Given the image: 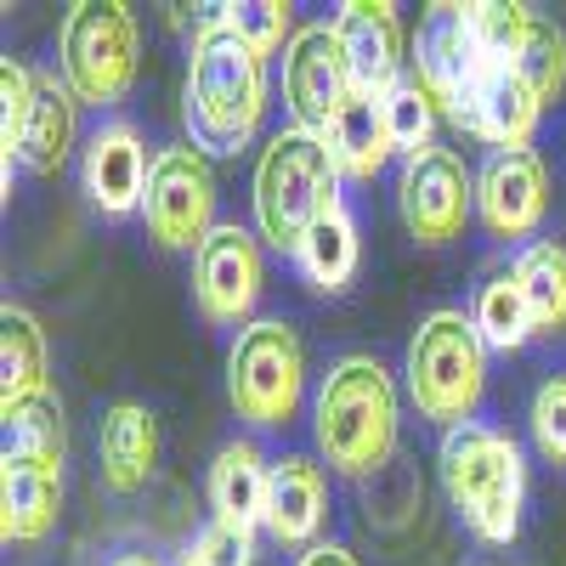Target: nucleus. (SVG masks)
<instances>
[{"label": "nucleus", "mask_w": 566, "mask_h": 566, "mask_svg": "<svg viewBox=\"0 0 566 566\" xmlns=\"http://www.w3.org/2000/svg\"><path fill=\"white\" fill-rule=\"evenodd\" d=\"M187 136L199 154H239L261 130L266 114V57L250 40H239L216 7L187 45Z\"/></svg>", "instance_id": "f257e3e1"}, {"label": "nucleus", "mask_w": 566, "mask_h": 566, "mask_svg": "<svg viewBox=\"0 0 566 566\" xmlns=\"http://www.w3.org/2000/svg\"><path fill=\"white\" fill-rule=\"evenodd\" d=\"M397 424H402V402L386 363L340 357L323 374V386L312 397V431H317L323 459L340 476H374L397 453Z\"/></svg>", "instance_id": "f03ea898"}, {"label": "nucleus", "mask_w": 566, "mask_h": 566, "mask_svg": "<svg viewBox=\"0 0 566 566\" xmlns=\"http://www.w3.org/2000/svg\"><path fill=\"white\" fill-rule=\"evenodd\" d=\"M442 488L459 510V522L482 544H515L527 499V464L510 431L488 419H470L442 431Z\"/></svg>", "instance_id": "7ed1b4c3"}, {"label": "nucleus", "mask_w": 566, "mask_h": 566, "mask_svg": "<svg viewBox=\"0 0 566 566\" xmlns=\"http://www.w3.org/2000/svg\"><path fill=\"white\" fill-rule=\"evenodd\" d=\"M340 205V165L317 130H277L255 165V227L277 250H301L306 232Z\"/></svg>", "instance_id": "20e7f679"}, {"label": "nucleus", "mask_w": 566, "mask_h": 566, "mask_svg": "<svg viewBox=\"0 0 566 566\" xmlns=\"http://www.w3.org/2000/svg\"><path fill=\"white\" fill-rule=\"evenodd\" d=\"M482 391H488V340L476 317L453 306L431 312L408 340V397L419 419L442 424V431L470 424L482 408Z\"/></svg>", "instance_id": "39448f33"}, {"label": "nucleus", "mask_w": 566, "mask_h": 566, "mask_svg": "<svg viewBox=\"0 0 566 566\" xmlns=\"http://www.w3.org/2000/svg\"><path fill=\"white\" fill-rule=\"evenodd\" d=\"M227 397L244 424L283 431L306 397V346L283 317H255L239 328L227 357Z\"/></svg>", "instance_id": "423d86ee"}, {"label": "nucleus", "mask_w": 566, "mask_h": 566, "mask_svg": "<svg viewBox=\"0 0 566 566\" xmlns=\"http://www.w3.org/2000/svg\"><path fill=\"white\" fill-rule=\"evenodd\" d=\"M63 80L80 103L114 108L136 80V18L119 0H80L63 18Z\"/></svg>", "instance_id": "0eeeda50"}, {"label": "nucleus", "mask_w": 566, "mask_h": 566, "mask_svg": "<svg viewBox=\"0 0 566 566\" xmlns=\"http://www.w3.org/2000/svg\"><path fill=\"white\" fill-rule=\"evenodd\" d=\"M413 80L431 91L437 114H448L464 136H476V103L482 85L493 80L499 63H488V52L476 45V29H470V7H431L419 29V52H413Z\"/></svg>", "instance_id": "6e6552de"}, {"label": "nucleus", "mask_w": 566, "mask_h": 566, "mask_svg": "<svg viewBox=\"0 0 566 566\" xmlns=\"http://www.w3.org/2000/svg\"><path fill=\"white\" fill-rule=\"evenodd\" d=\"M142 221H148V232L165 250H205V239L216 232V176L193 142L187 148H165L154 159Z\"/></svg>", "instance_id": "1a4fd4ad"}, {"label": "nucleus", "mask_w": 566, "mask_h": 566, "mask_svg": "<svg viewBox=\"0 0 566 566\" xmlns=\"http://www.w3.org/2000/svg\"><path fill=\"white\" fill-rule=\"evenodd\" d=\"M352 97H357V80H352V63H346V45H340L335 23L295 29V40L283 45V103H290L295 125L323 136Z\"/></svg>", "instance_id": "9d476101"}, {"label": "nucleus", "mask_w": 566, "mask_h": 566, "mask_svg": "<svg viewBox=\"0 0 566 566\" xmlns=\"http://www.w3.org/2000/svg\"><path fill=\"white\" fill-rule=\"evenodd\" d=\"M402 221L419 244H453L464 221H470V205H476V181L459 165L453 148H431L402 165Z\"/></svg>", "instance_id": "9b49d317"}, {"label": "nucleus", "mask_w": 566, "mask_h": 566, "mask_svg": "<svg viewBox=\"0 0 566 566\" xmlns=\"http://www.w3.org/2000/svg\"><path fill=\"white\" fill-rule=\"evenodd\" d=\"M476 210L493 239H533L549 216V176L533 148H504L476 176Z\"/></svg>", "instance_id": "f8f14e48"}, {"label": "nucleus", "mask_w": 566, "mask_h": 566, "mask_svg": "<svg viewBox=\"0 0 566 566\" xmlns=\"http://www.w3.org/2000/svg\"><path fill=\"white\" fill-rule=\"evenodd\" d=\"M193 290H199V312L210 323H244L250 306L261 301V244L255 232H244L239 221L216 227L199 261H193Z\"/></svg>", "instance_id": "ddd939ff"}, {"label": "nucleus", "mask_w": 566, "mask_h": 566, "mask_svg": "<svg viewBox=\"0 0 566 566\" xmlns=\"http://www.w3.org/2000/svg\"><path fill=\"white\" fill-rule=\"evenodd\" d=\"M335 34L346 45V63L363 97H391L402 85V23L391 0H346Z\"/></svg>", "instance_id": "4468645a"}, {"label": "nucleus", "mask_w": 566, "mask_h": 566, "mask_svg": "<svg viewBox=\"0 0 566 566\" xmlns=\"http://www.w3.org/2000/svg\"><path fill=\"white\" fill-rule=\"evenodd\" d=\"M148 176H154V165H148V148H142L136 125L108 119V125L91 130V142H85V193H91V205H97L103 216L142 210V199H148Z\"/></svg>", "instance_id": "2eb2a0df"}, {"label": "nucleus", "mask_w": 566, "mask_h": 566, "mask_svg": "<svg viewBox=\"0 0 566 566\" xmlns=\"http://www.w3.org/2000/svg\"><path fill=\"white\" fill-rule=\"evenodd\" d=\"M328 522V482L323 470L301 453H283L272 459V476H266V515L261 527L277 544H312Z\"/></svg>", "instance_id": "dca6fc26"}, {"label": "nucleus", "mask_w": 566, "mask_h": 566, "mask_svg": "<svg viewBox=\"0 0 566 566\" xmlns=\"http://www.w3.org/2000/svg\"><path fill=\"white\" fill-rule=\"evenodd\" d=\"M63 510V476L29 459L0 464V538L7 544H40L57 527Z\"/></svg>", "instance_id": "f3484780"}, {"label": "nucleus", "mask_w": 566, "mask_h": 566, "mask_svg": "<svg viewBox=\"0 0 566 566\" xmlns=\"http://www.w3.org/2000/svg\"><path fill=\"white\" fill-rule=\"evenodd\" d=\"M74 108H80V97L69 91V80L34 69V97H29V119H23V136H18V159L34 176H52L69 159V148H74Z\"/></svg>", "instance_id": "a211bd4d"}, {"label": "nucleus", "mask_w": 566, "mask_h": 566, "mask_svg": "<svg viewBox=\"0 0 566 566\" xmlns=\"http://www.w3.org/2000/svg\"><path fill=\"white\" fill-rule=\"evenodd\" d=\"M159 464V424L142 402H114L103 413V482L114 493H136L148 488Z\"/></svg>", "instance_id": "6ab92c4d"}, {"label": "nucleus", "mask_w": 566, "mask_h": 566, "mask_svg": "<svg viewBox=\"0 0 566 566\" xmlns=\"http://www.w3.org/2000/svg\"><path fill=\"white\" fill-rule=\"evenodd\" d=\"M266 476L272 464L261 459L255 442H227L210 464V504H216V522L232 527H255L266 515Z\"/></svg>", "instance_id": "aec40b11"}, {"label": "nucleus", "mask_w": 566, "mask_h": 566, "mask_svg": "<svg viewBox=\"0 0 566 566\" xmlns=\"http://www.w3.org/2000/svg\"><path fill=\"white\" fill-rule=\"evenodd\" d=\"M323 142H328V154H335V165H340V176H352V181H374L386 170V159H391V136H386V108H380V97H357L335 114V125L323 130Z\"/></svg>", "instance_id": "412c9836"}, {"label": "nucleus", "mask_w": 566, "mask_h": 566, "mask_svg": "<svg viewBox=\"0 0 566 566\" xmlns=\"http://www.w3.org/2000/svg\"><path fill=\"white\" fill-rule=\"evenodd\" d=\"M538 114L544 103L533 97V85L515 69H493V80L482 85V103H476V142H493V154L527 148L538 130Z\"/></svg>", "instance_id": "4be33fe9"}, {"label": "nucleus", "mask_w": 566, "mask_h": 566, "mask_svg": "<svg viewBox=\"0 0 566 566\" xmlns=\"http://www.w3.org/2000/svg\"><path fill=\"white\" fill-rule=\"evenodd\" d=\"M45 391V328L23 306H0V408Z\"/></svg>", "instance_id": "5701e85b"}, {"label": "nucleus", "mask_w": 566, "mask_h": 566, "mask_svg": "<svg viewBox=\"0 0 566 566\" xmlns=\"http://www.w3.org/2000/svg\"><path fill=\"white\" fill-rule=\"evenodd\" d=\"M515 283L533 306V328L538 335H566V244L555 239H533L515 255Z\"/></svg>", "instance_id": "b1692460"}, {"label": "nucleus", "mask_w": 566, "mask_h": 566, "mask_svg": "<svg viewBox=\"0 0 566 566\" xmlns=\"http://www.w3.org/2000/svg\"><path fill=\"white\" fill-rule=\"evenodd\" d=\"M295 261H301V272H306V283L312 290H346L352 283V272H357V221H352V210L346 205H335L312 232H306V244L295 250Z\"/></svg>", "instance_id": "393cba45"}, {"label": "nucleus", "mask_w": 566, "mask_h": 566, "mask_svg": "<svg viewBox=\"0 0 566 566\" xmlns=\"http://www.w3.org/2000/svg\"><path fill=\"white\" fill-rule=\"evenodd\" d=\"M0 431H7V459H29L45 470H63V408L52 397H23L12 408H0Z\"/></svg>", "instance_id": "a878e982"}, {"label": "nucleus", "mask_w": 566, "mask_h": 566, "mask_svg": "<svg viewBox=\"0 0 566 566\" xmlns=\"http://www.w3.org/2000/svg\"><path fill=\"white\" fill-rule=\"evenodd\" d=\"M476 328H482V340L493 346V352H522L538 328H533V306H527V295H522V283H515V272H499V277H488L482 290H476Z\"/></svg>", "instance_id": "bb28decb"}, {"label": "nucleus", "mask_w": 566, "mask_h": 566, "mask_svg": "<svg viewBox=\"0 0 566 566\" xmlns=\"http://www.w3.org/2000/svg\"><path fill=\"white\" fill-rule=\"evenodd\" d=\"M386 108V136H391V154L402 159H419V154H431V130H437V103H431V91H424L419 80H402L391 97H380Z\"/></svg>", "instance_id": "cd10ccee"}, {"label": "nucleus", "mask_w": 566, "mask_h": 566, "mask_svg": "<svg viewBox=\"0 0 566 566\" xmlns=\"http://www.w3.org/2000/svg\"><path fill=\"white\" fill-rule=\"evenodd\" d=\"M515 74L533 85V97L544 108L560 103V91H566V34L549 18H533V29L522 40V57H515Z\"/></svg>", "instance_id": "c85d7f7f"}, {"label": "nucleus", "mask_w": 566, "mask_h": 566, "mask_svg": "<svg viewBox=\"0 0 566 566\" xmlns=\"http://www.w3.org/2000/svg\"><path fill=\"white\" fill-rule=\"evenodd\" d=\"M470 29H476V45L488 52V63L515 69V57H522V40H527V29H533V12L504 7V0H476V7H470Z\"/></svg>", "instance_id": "c756f323"}, {"label": "nucleus", "mask_w": 566, "mask_h": 566, "mask_svg": "<svg viewBox=\"0 0 566 566\" xmlns=\"http://www.w3.org/2000/svg\"><path fill=\"white\" fill-rule=\"evenodd\" d=\"M221 18H227L232 29H239V40H250L261 57L295 40V29H290V7H283V0H250V7H221Z\"/></svg>", "instance_id": "7c9ffc66"}, {"label": "nucleus", "mask_w": 566, "mask_h": 566, "mask_svg": "<svg viewBox=\"0 0 566 566\" xmlns=\"http://www.w3.org/2000/svg\"><path fill=\"white\" fill-rule=\"evenodd\" d=\"M527 424H533L538 453H544L549 464H566V374H549V380L538 386Z\"/></svg>", "instance_id": "2f4dec72"}, {"label": "nucleus", "mask_w": 566, "mask_h": 566, "mask_svg": "<svg viewBox=\"0 0 566 566\" xmlns=\"http://www.w3.org/2000/svg\"><path fill=\"white\" fill-rule=\"evenodd\" d=\"M29 97H34V69L23 63H0V148H7V193H12V159H18V136H23V119H29Z\"/></svg>", "instance_id": "473e14b6"}, {"label": "nucleus", "mask_w": 566, "mask_h": 566, "mask_svg": "<svg viewBox=\"0 0 566 566\" xmlns=\"http://www.w3.org/2000/svg\"><path fill=\"white\" fill-rule=\"evenodd\" d=\"M199 549L210 555V566H250V555H255L250 527H232V522H210L199 533Z\"/></svg>", "instance_id": "72a5a7b5"}, {"label": "nucleus", "mask_w": 566, "mask_h": 566, "mask_svg": "<svg viewBox=\"0 0 566 566\" xmlns=\"http://www.w3.org/2000/svg\"><path fill=\"white\" fill-rule=\"evenodd\" d=\"M295 566H357V560H352L340 544H312V549H306Z\"/></svg>", "instance_id": "f704fd0d"}, {"label": "nucleus", "mask_w": 566, "mask_h": 566, "mask_svg": "<svg viewBox=\"0 0 566 566\" xmlns=\"http://www.w3.org/2000/svg\"><path fill=\"white\" fill-rule=\"evenodd\" d=\"M176 566H210V555L199 549V538H193V544H187V549H181V560H176Z\"/></svg>", "instance_id": "c9c22d12"}, {"label": "nucleus", "mask_w": 566, "mask_h": 566, "mask_svg": "<svg viewBox=\"0 0 566 566\" xmlns=\"http://www.w3.org/2000/svg\"><path fill=\"white\" fill-rule=\"evenodd\" d=\"M114 566H165V560H159V555H142V549H130V555H119Z\"/></svg>", "instance_id": "e433bc0d"}]
</instances>
